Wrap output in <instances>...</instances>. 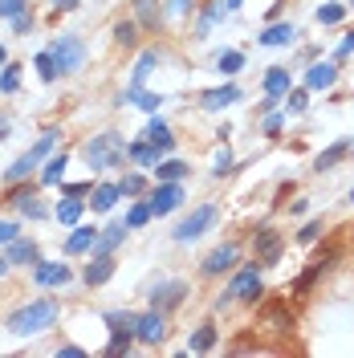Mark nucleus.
I'll return each mask as SVG.
<instances>
[{
    "mask_svg": "<svg viewBox=\"0 0 354 358\" xmlns=\"http://www.w3.org/2000/svg\"><path fill=\"white\" fill-rule=\"evenodd\" d=\"M57 317H62V301L57 297H37V301H29V306L8 313L4 326H8L13 338H33V334H45Z\"/></svg>",
    "mask_w": 354,
    "mask_h": 358,
    "instance_id": "1",
    "label": "nucleus"
},
{
    "mask_svg": "<svg viewBox=\"0 0 354 358\" xmlns=\"http://www.w3.org/2000/svg\"><path fill=\"white\" fill-rule=\"evenodd\" d=\"M82 159H86L94 171H114V167H122L127 163V138L118 131H102V134H90L86 143H82Z\"/></svg>",
    "mask_w": 354,
    "mask_h": 358,
    "instance_id": "2",
    "label": "nucleus"
},
{
    "mask_svg": "<svg viewBox=\"0 0 354 358\" xmlns=\"http://www.w3.org/2000/svg\"><path fill=\"white\" fill-rule=\"evenodd\" d=\"M228 301H236V306H257L261 297H265V281H261V265L253 261V265H244L232 273V281H228V289H224Z\"/></svg>",
    "mask_w": 354,
    "mask_h": 358,
    "instance_id": "3",
    "label": "nucleus"
},
{
    "mask_svg": "<svg viewBox=\"0 0 354 358\" xmlns=\"http://www.w3.org/2000/svg\"><path fill=\"white\" fill-rule=\"evenodd\" d=\"M216 220H220V208H216V203H199L192 216H183V220L176 224L171 241H176V245H192V241H199V236H204Z\"/></svg>",
    "mask_w": 354,
    "mask_h": 358,
    "instance_id": "4",
    "label": "nucleus"
},
{
    "mask_svg": "<svg viewBox=\"0 0 354 358\" xmlns=\"http://www.w3.org/2000/svg\"><path fill=\"white\" fill-rule=\"evenodd\" d=\"M49 53L57 57V69H62V73H78V69L86 66V45H82L78 33H62V37H53Z\"/></svg>",
    "mask_w": 354,
    "mask_h": 358,
    "instance_id": "5",
    "label": "nucleus"
},
{
    "mask_svg": "<svg viewBox=\"0 0 354 358\" xmlns=\"http://www.w3.org/2000/svg\"><path fill=\"white\" fill-rule=\"evenodd\" d=\"M187 297H192V285H187V281H179V277H163V281L151 285V297H147V301H151L155 310L171 313V310H179Z\"/></svg>",
    "mask_w": 354,
    "mask_h": 358,
    "instance_id": "6",
    "label": "nucleus"
},
{
    "mask_svg": "<svg viewBox=\"0 0 354 358\" xmlns=\"http://www.w3.org/2000/svg\"><path fill=\"white\" fill-rule=\"evenodd\" d=\"M134 342L139 346H163L167 342V313L155 310V306L147 313H139L134 317Z\"/></svg>",
    "mask_w": 354,
    "mask_h": 358,
    "instance_id": "7",
    "label": "nucleus"
},
{
    "mask_svg": "<svg viewBox=\"0 0 354 358\" xmlns=\"http://www.w3.org/2000/svg\"><path fill=\"white\" fill-rule=\"evenodd\" d=\"M248 248H253V261H257L261 268H273L277 261H281L285 241H281V232H277V228H261V232H253Z\"/></svg>",
    "mask_w": 354,
    "mask_h": 358,
    "instance_id": "8",
    "label": "nucleus"
},
{
    "mask_svg": "<svg viewBox=\"0 0 354 358\" xmlns=\"http://www.w3.org/2000/svg\"><path fill=\"white\" fill-rule=\"evenodd\" d=\"M236 261H241V245L236 241H228V245H220V248H212L204 261H199V277H224V273H232L236 268Z\"/></svg>",
    "mask_w": 354,
    "mask_h": 358,
    "instance_id": "9",
    "label": "nucleus"
},
{
    "mask_svg": "<svg viewBox=\"0 0 354 358\" xmlns=\"http://www.w3.org/2000/svg\"><path fill=\"white\" fill-rule=\"evenodd\" d=\"M147 203H151L155 216H171L179 203H183V183L179 179H159L155 187L147 192Z\"/></svg>",
    "mask_w": 354,
    "mask_h": 358,
    "instance_id": "10",
    "label": "nucleus"
},
{
    "mask_svg": "<svg viewBox=\"0 0 354 358\" xmlns=\"http://www.w3.org/2000/svg\"><path fill=\"white\" fill-rule=\"evenodd\" d=\"M127 236H131V224L127 220H114L106 224V228H98V241H94V257H114V248H122L127 245Z\"/></svg>",
    "mask_w": 354,
    "mask_h": 358,
    "instance_id": "11",
    "label": "nucleus"
},
{
    "mask_svg": "<svg viewBox=\"0 0 354 358\" xmlns=\"http://www.w3.org/2000/svg\"><path fill=\"white\" fill-rule=\"evenodd\" d=\"M69 277H73V268L62 265V261H37L33 265V281L41 289H62V285H69Z\"/></svg>",
    "mask_w": 354,
    "mask_h": 358,
    "instance_id": "12",
    "label": "nucleus"
},
{
    "mask_svg": "<svg viewBox=\"0 0 354 358\" xmlns=\"http://www.w3.org/2000/svg\"><path fill=\"white\" fill-rule=\"evenodd\" d=\"M127 102L139 106V110H147V114H155L167 98H163V94H151V90H143V86H127L122 94H118V102H114V106H127Z\"/></svg>",
    "mask_w": 354,
    "mask_h": 358,
    "instance_id": "13",
    "label": "nucleus"
},
{
    "mask_svg": "<svg viewBox=\"0 0 354 358\" xmlns=\"http://www.w3.org/2000/svg\"><path fill=\"white\" fill-rule=\"evenodd\" d=\"M232 102H241V86H232V82L199 94V110H228Z\"/></svg>",
    "mask_w": 354,
    "mask_h": 358,
    "instance_id": "14",
    "label": "nucleus"
},
{
    "mask_svg": "<svg viewBox=\"0 0 354 358\" xmlns=\"http://www.w3.org/2000/svg\"><path fill=\"white\" fill-rule=\"evenodd\" d=\"M134 4V21L143 24L147 33H159L163 24H167V17H163V4L159 0H131Z\"/></svg>",
    "mask_w": 354,
    "mask_h": 358,
    "instance_id": "15",
    "label": "nucleus"
},
{
    "mask_svg": "<svg viewBox=\"0 0 354 358\" xmlns=\"http://www.w3.org/2000/svg\"><path fill=\"white\" fill-rule=\"evenodd\" d=\"M94 241H98V228H94V224H78V228L66 236V257H82V252H90Z\"/></svg>",
    "mask_w": 354,
    "mask_h": 358,
    "instance_id": "16",
    "label": "nucleus"
},
{
    "mask_svg": "<svg viewBox=\"0 0 354 358\" xmlns=\"http://www.w3.org/2000/svg\"><path fill=\"white\" fill-rule=\"evenodd\" d=\"M122 200V187L118 183H94V192H90V208L102 216V212H114V203Z\"/></svg>",
    "mask_w": 354,
    "mask_h": 358,
    "instance_id": "17",
    "label": "nucleus"
},
{
    "mask_svg": "<svg viewBox=\"0 0 354 358\" xmlns=\"http://www.w3.org/2000/svg\"><path fill=\"white\" fill-rule=\"evenodd\" d=\"M216 342H220L216 322H204V326H196V334L187 338V355H208V350H216Z\"/></svg>",
    "mask_w": 354,
    "mask_h": 358,
    "instance_id": "18",
    "label": "nucleus"
},
{
    "mask_svg": "<svg viewBox=\"0 0 354 358\" xmlns=\"http://www.w3.org/2000/svg\"><path fill=\"white\" fill-rule=\"evenodd\" d=\"M334 82H338V66L334 62H313L306 69V90H334Z\"/></svg>",
    "mask_w": 354,
    "mask_h": 358,
    "instance_id": "19",
    "label": "nucleus"
},
{
    "mask_svg": "<svg viewBox=\"0 0 354 358\" xmlns=\"http://www.w3.org/2000/svg\"><path fill=\"white\" fill-rule=\"evenodd\" d=\"M143 134L159 147V155H171V151H176V134H171V127H167L159 114H151V122H147V131H143Z\"/></svg>",
    "mask_w": 354,
    "mask_h": 358,
    "instance_id": "20",
    "label": "nucleus"
},
{
    "mask_svg": "<svg viewBox=\"0 0 354 358\" xmlns=\"http://www.w3.org/2000/svg\"><path fill=\"white\" fill-rule=\"evenodd\" d=\"M293 37H297V29H293L289 21H273V24L261 29V37H257V41L269 45V49H281V45H293Z\"/></svg>",
    "mask_w": 354,
    "mask_h": 358,
    "instance_id": "21",
    "label": "nucleus"
},
{
    "mask_svg": "<svg viewBox=\"0 0 354 358\" xmlns=\"http://www.w3.org/2000/svg\"><path fill=\"white\" fill-rule=\"evenodd\" d=\"M114 277V257H94L86 268H82V281H86L90 289H98V285H106Z\"/></svg>",
    "mask_w": 354,
    "mask_h": 358,
    "instance_id": "22",
    "label": "nucleus"
},
{
    "mask_svg": "<svg viewBox=\"0 0 354 358\" xmlns=\"http://www.w3.org/2000/svg\"><path fill=\"white\" fill-rule=\"evenodd\" d=\"M261 90H265V94H273V98H285L289 90H293V73H289L285 66H269Z\"/></svg>",
    "mask_w": 354,
    "mask_h": 358,
    "instance_id": "23",
    "label": "nucleus"
},
{
    "mask_svg": "<svg viewBox=\"0 0 354 358\" xmlns=\"http://www.w3.org/2000/svg\"><path fill=\"white\" fill-rule=\"evenodd\" d=\"M4 257H8V265H13V268H17V265H37V261H41L37 241H24V236H17V241L8 245V252H4Z\"/></svg>",
    "mask_w": 354,
    "mask_h": 358,
    "instance_id": "24",
    "label": "nucleus"
},
{
    "mask_svg": "<svg viewBox=\"0 0 354 358\" xmlns=\"http://www.w3.org/2000/svg\"><path fill=\"white\" fill-rule=\"evenodd\" d=\"M159 62H163V53H159V49H143V53H139V62H134L131 86H147V78L159 69Z\"/></svg>",
    "mask_w": 354,
    "mask_h": 358,
    "instance_id": "25",
    "label": "nucleus"
},
{
    "mask_svg": "<svg viewBox=\"0 0 354 358\" xmlns=\"http://www.w3.org/2000/svg\"><path fill=\"white\" fill-rule=\"evenodd\" d=\"M127 155H131V163H139V167H147V171H155L159 167V147L147 138V143H127Z\"/></svg>",
    "mask_w": 354,
    "mask_h": 358,
    "instance_id": "26",
    "label": "nucleus"
},
{
    "mask_svg": "<svg viewBox=\"0 0 354 358\" xmlns=\"http://www.w3.org/2000/svg\"><path fill=\"white\" fill-rule=\"evenodd\" d=\"M346 155H351V143L342 138V143H334V147H326L322 155L313 159V171H318V176H322V171H334V167H338V163H342Z\"/></svg>",
    "mask_w": 354,
    "mask_h": 358,
    "instance_id": "27",
    "label": "nucleus"
},
{
    "mask_svg": "<svg viewBox=\"0 0 354 358\" xmlns=\"http://www.w3.org/2000/svg\"><path fill=\"white\" fill-rule=\"evenodd\" d=\"M66 167H69L66 151H62V155H49V159H45V167H41V187H57L62 176H66Z\"/></svg>",
    "mask_w": 354,
    "mask_h": 358,
    "instance_id": "28",
    "label": "nucleus"
},
{
    "mask_svg": "<svg viewBox=\"0 0 354 358\" xmlns=\"http://www.w3.org/2000/svg\"><path fill=\"white\" fill-rule=\"evenodd\" d=\"M224 13H228V4H220V0H208V8L199 13V24H196V41H204L208 37V29L216 21H224Z\"/></svg>",
    "mask_w": 354,
    "mask_h": 358,
    "instance_id": "29",
    "label": "nucleus"
},
{
    "mask_svg": "<svg viewBox=\"0 0 354 358\" xmlns=\"http://www.w3.org/2000/svg\"><path fill=\"white\" fill-rule=\"evenodd\" d=\"M139 29H143L139 21H118L114 24V45L118 49H139Z\"/></svg>",
    "mask_w": 354,
    "mask_h": 358,
    "instance_id": "30",
    "label": "nucleus"
},
{
    "mask_svg": "<svg viewBox=\"0 0 354 358\" xmlns=\"http://www.w3.org/2000/svg\"><path fill=\"white\" fill-rule=\"evenodd\" d=\"M29 196H37V183H29V179H17V183H8V192H4V200H0V203H8V208H21Z\"/></svg>",
    "mask_w": 354,
    "mask_h": 358,
    "instance_id": "31",
    "label": "nucleus"
},
{
    "mask_svg": "<svg viewBox=\"0 0 354 358\" xmlns=\"http://www.w3.org/2000/svg\"><path fill=\"white\" fill-rule=\"evenodd\" d=\"M192 176V167L183 163V159H159V167H155V179H183Z\"/></svg>",
    "mask_w": 354,
    "mask_h": 358,
    "instance_id": "32",
    "label": "nucleus"
},
{
    "mask_svg": "<svg viewBox=\"0 0 354 358\" xmlns=\"http://www.w3.org/2000/svg\"><path fill=\"white\" fill-rule=\"evenodd\" d=\"M82 212H86V200H78V196H66V203L53 208V216H57L62 224H78L82 220Z\"/></svg>",
    "mask_w": 354,
    "mask_h": 358,
    "instance_id": "33",
    "label": "nucleus"
},
{
    "mask_svg": "<svg viewBox=\"0 0 354 358\" xmlns=\"http://www.w3.org/2000/svg\"><path fill=\"white\" fill-rule=\"evenodd\" d=\"M57 138H62V131H57V127H49V131H41V138H37V143L29 147V155L37 159V163H41V159H49V151L57 147Z\"/></svg>",
    "mask_w": 354,
    "mask_h": 358,
    "instance_id": "34",
    "label": "nucleus"
},
{
    "mask_svg": "<svg viewBox=\"0 0 354 358\" xmlns=\"http://www.w3.org/2000/svg\"><path fill=\"white\" fill-rule=\"evenodd\" d=\"M134 317L139 313H131V310H111L106 313V326H111V334H134Z\"/></svg>",
    "mask_w": 354,
    "mask_h": 358,
    "instance_id": "35",
    "label": "nucleus"
},
{
    "mask_svg": "<svg viewBox=\"0 0 354 358\" xmlns=\"http://www.w3.org/2000/svg\"><path fill=\"white\" fill-rule=\"evenodd\" d=\"M33 66H37V78H41V82H57V78H62L57 57H53L49 49H41V53H37V62H33Z\"/></svg>",
    "mask_w": 354,
    "mask_h": 358,
    "instance_id": "36",
    "label": "nucleus"
},
{
    "mask_svg": "<svg viewBox=\"0 0 354 358\" xmlns=\"http://www.w3.org/2000/svg\"><path fill=\"white\" fill-rule=\"evenodd\" d=\"M216 69H220L224 78L241 73V69H244V53H241V49H224L220 57H216Z\"/></svg>",
    "mask_w": 354,
    "mask_h": 358,
    "instance_id": "37",
    "label": "nucleus"
},
{
    "mask_svg": "<svg viewBox=\"0 0 354 358\" xmlns=\"http://www.w3.org/2000/svg\"><path fill=\"white\" fill-rule=\"evenodd\" d=\"M33 167H37V159H33L29 151H24V155L17 159V163H13L8 171H4V183H17V179H29V176H33Z\"/></svg>",
    "mask_w": 354,
    "mask_h": 358,
    "instance_id": "38",
    "label": "nucleus"
},
{
    "mask_svg": "<svg viewBox=\"0 0 354 358\" xmlns=\"http://www.w3.org/2000/svg\"><path fill=\"white\" fill-rule=\"evenodd\" d=\"M118 187H122V196H147L151 192V183H147V176H139V171H131V176L118 179Z\"/></svg>",
    "mask_w": 354,
    "mask_h": 358,
    "instance_id": "39",
    "label": "nucleus"
},
{
    "mask_svg": "<svg viewBox=\"0 0 354 358\" xmlns=\"http://www.w3.org/2000/svg\"><path fill=\"white\" fill-rule=\"evenodd\" d=\"M151 216H155V212H151V203H147V200H134V203H131V212H127V224H131V232H134V228H143V224H151Z\"/></svg>",
    "mask_w": 354,
    "mask_h": 358,
    "instance_id": "40",
    "label": "nucleus"
},
{
    "mask_svg": "<svg viewBox=\"0 0 354 358\" xmlns=\"http://www.w3.org/2000/svg\"><path fill=\"white\" fill-rule=\"evenodd\" d=\"M346 8L351 4H322L318 8V24H342L346 21Z\"/></svg>",
    "mask_w": 354,
    "mask_h": 358,
    "instance_id": "41",
    "label": "nucleus"
},
{
    "mask_svg": "<svg viewBox=\"0 0 354 358\" xmlns=\"http://www.w3.org/2000/svg\"><path fill=\"white\" fill-rule=\"evenodd\" d=\"M134 350V334H111V342H106V355L111 358H122Z\"/></svg>",
    "mask_w": 354,
    "mask_h": 358,
    "instance_id": "42",
    "label": "nucleus"
},
{
    "mask_svg": "<svg viewBox=\"0 0 354 358\" xmlns=\"http://www.w3.org/2000/svg\"><path fill=\"white\" fill-rule=\"evenodd\" d=\"M21 90V66H4V73H0V94H17Z\"/></svg>",
    "mask_w": 354,
    "mask_h": 358,
    "instance_id": "43",
    "label": "nucleus"
},
{
    "mask_svg": "<svg viewBox=\"0 0 354 358\" xmlns=\"http://www.w3.org/2000/svg\"><path fill=\"white\" fill-rule=\"evenodd\" d=\"M17 212H21V216H29V220H45V216H49V208L41 203V192H37V196H29Z\"/></svg>",
    "mask_w": 354,
    "mask_h": 358,
    "instance_id": "44",
    "label": "nucleus"
},
{
    "mask_svg": "<svg viewBox=\"0 0 354 358\" xmlns=\"http://www.w3.org/2000/svg\"><path fill=\"white\" fill-rule=\"evenodd\" d=\"M322 232H326V220L318 216V220H306V228L297 232V241H302V245H313V241H322Z\"/></svg>",
    "mask_w": 354,
    "mask_h": 358,
    "instance_id": "45",
    "label": "nucleus"
},
{
    "mask_svg": "<svg viewBox=\"0 0 354 358\" xmlns=\"http://www.w3.org/2000/svg\"><path fill=\"white\" fill-rule=\"evenodd\" d=\"M196 8H199L196 0H167V4H163V17L171 21V17H187V13H196Z\"/></svg>",
    "mask_w": 354,
    "mask_h": 358,
    "instance_id": "46",
    "label": "nucleus"
},
{
    "mask_svg": "<svg viewBox=\"0 0 354 358\" xmlns=\"http://www.w3.org/2000/svg\"><path fill=\"white\" fill-rule=\"evenodd\" d=\"M21 13H29V0H0V21H17Z\"/></svg>",
    "mask_w": 354,
    "mask_h": 358,
    "instance_id": "47",
    "label": "nucleus"
},
{
    "mask_svg": "<svg viewBox=\"0 0 354 358\" xmlns=\"http://www.w3.org/2000/svg\"><path fill=\"white\" fill-rule=\"evenodd\" d=\"M281 127H285V114H277V110H269L265 118H261V131H265L269 138H277V134H281Z\"/></svg>",
    "mask_w": 354,
    "mask_h": 358,
    "instance_id": "48",
    "label": "nucleus"
},
{
    "mask_svg": "<svg viewBox=\"0 0 354 358\" xmlns=\"http://www.w3.org/2000/svg\"><path fill=\"white\" fill-rule=\"evenodd\" d=\"M285 98H289V114H302L306 106H310V90H306V86H302V90H289Z\"/></svg>",
    "mask_w": 354,
    "mask_h": 358,
    "instance_id": "49",
    "label": "nucleus"
},
{
    "mask_svg": "<svg viewBox=\"0 0 354 358\" xmlns=\"http://www.w3.org/2000/svg\"><path fill=\"white\" fill-rule=\"evenodd\" d=\"M228 171H232V151L224 147V151H216V163H212V176H216V179H224Z\"/></svg>",
    "mask_w": 354,
    "mask_h": 358,
    "instance_id": "50",
    "label": "nucleus"
},
{
    "mask_svg": "<svg viewBox=\"0 0 354 358\" xmlns=\"http://www.w3.org/2000/svg\"><path fill=\"white\" fill-rule=\"evenodd\" d=\"M17 236H21V228H17V224H13V220H0V245L8 248Z\"/></svg>",
    "mask_w": 354,
    "mask_h": 358,
    "instance_id": "51",
    "label": "nucleus"
},
{
    "mask_svg": "<svg viewBox=\"0 0 354 358\" xmlns=\"http://www.w3.org/2000/svg\"><path fill=\"white\" fill-rule=\"evenodd\" d=\"M90 192H94V183H62V196H78V200H82Z\"/></svg>",
    "mask_w": 354,
    "mask_h": 358,
    "instance_id": "52",
    "label": "nucleus"
},
{
    "mask_svg": "<svg viewBox=\"0 0 354 358\" xmlns=\"http://www.w3.org/2000/svg\"><path fill=\"white\" fill-rule=\"evenodd\" d=\"M351 53H354V29L346 33V41L338 45V49H334V62H342V57H351Z\"/></svg>",
    "mask_w": 354,
    "mask_h": 358,
    "instance_id": "53",
    "label": "nucleus"
},
{
    "mask_svg": "<svg viewBox=\"0 0 354 358\" xmlns=\"http://www.w3.org/2000/svg\"><path fill=\"white\" fill-rule=\"evenodd\" d=\"M33 13H21V17H17V21H13V29H17V33H33Z\"/></svg>",
    "mask_w": 354,
    "mask_h": 358,
    "instance_id": "54",
    "label": "nucleus"
},
{
    "mask_svg": "<svg viewBox=\"0 0 354 358\" xmlns=\"http://www.w3.org/2000/svg\"><path fill=\"white\" fill-rule=\"evenodd\" d=\"M57 355H66V358H86V350H82V346H57Z\"/></svg>",
    "mask_w": 354,
    "mask_h": 358,
    "instance_id": "55",
    "label": "nucleus"
},
{
    "mask_svg": "<svg viewBox=\"0 0 354 358\" xmlns=\"http://www.w3.org/2000/svg\"><path fill=\"white\" fill-rule=\"evenodd\" d=\"M78 4H82V0H53V8H57V13H73Z\"/></svg>",
    "mask_w": 354,
    "mask_h": 358,
    "instance_id": "56",
    "label": "nucleus"
},
{
    "mask_svg": "<svg viewBox=\"0 0 354 358\" xmlns=\"http://www.w3.org/2000/svg\"><path fill=\"white\" fill-rule=\"evenodd\" d=\"M289 212H293V216H306V212H310V200H293L289 203Z\"/></svg>",
    "mask_w": 354,
    "mask_h": 358,
    "instance_id": "57",
    "label": "nucleus"
},
{
    "mask_svg": "<svg viewBox=\"0 0 354 358\" xmlns=\"http://www.w3.org/2000/svg\"><path fill=\"white\" fill-rule=\"evenodd\" d=\"M8 127H13V122H8V114H0V143L8 138Z\"/></svg>",
    "mask_w": 354,
    "mask_h": 358,
    "instance_id": "58",
    "label": "nucleus"
},
{
    "mask_svg": "<svg viewBox=\"0 0 354 358\" xmlns=\"http://www.w3.org/2000/svg\"><path fill=\"white\" fill-rule=\"evenodd\" d=\"M8 268H13V265H8V257L0 252V277H8Z\"/></svg>",
    "mask_w": 354,
    "mask_h": 358,
    "instance_id": "59",
    "label": "nucleus"
},
{
    "mask_svg": "<svg viewBox=\"0 0 354 358\" xmlns=\"http://www.w3.org/2000/svg\"><path fill=\"white\" fill-rule=\"evenodd\" d=\"M224 4H228V13H236V8H241L244 0H224Z\"/></svg>",
    "mask_w": 354,
    "mask_h": 358,
    "instance_id": "60",
    "label": "nucleus"
},
{
    "mask_svg": "<svg viewBox=\"0 0 354 358\" xmlns=\"http://www.w3.org/2000/svg\"><path fill=\"white\" fill-rule=\"evenodd\" d=\"M8 66V49H4V45H0V69Z\"/></svg>",
    "mask_w": 354,
    "mask_h": 358,
    "instance_id": "61",
    "label": "nucleus"
},
{
    "mask_svg": "<svg viewBox=\"0 0 354 358\" xmlns=\"http://www.w3.org/2000/svg\"><path fill=\"white\" fill-rule=\"evenodd\" d=\"M346 203H351V208H354V187H351V196H346Z\"/></svg>",
    "mask_w": 354,
    "mask_h": 358,
    "instance_id": "62",
    "label": "nucleus"
},
{
    "mask_svg": "<svg viewBox=\"0 0 354 358\" xmlns=\"http://www.w3.org/2000/svg\"><path fill=\"white\" fill-rule=\"evenodd\" d=\"M351 155H354V143H351Z\"/></svg>",
    "mask_w": 354,
    "mask_h": 358,
    "instance_id": "63",
    "label": "nucleus"
},
{
    "mask_svg": "<svg viewBox=\"0 0 354 358\" xmlns=\"http://www.w3.org/2000/svg\"><path fill=\"white\" fill-rule=\"evenodd\" d=\"M351 4H354V0H351Z\"/></svg>",
    "mask_w": 354,
    "mask_h": 358,
    "instance_id": "64",
    "label": "nucleus"
}]
</instances>
